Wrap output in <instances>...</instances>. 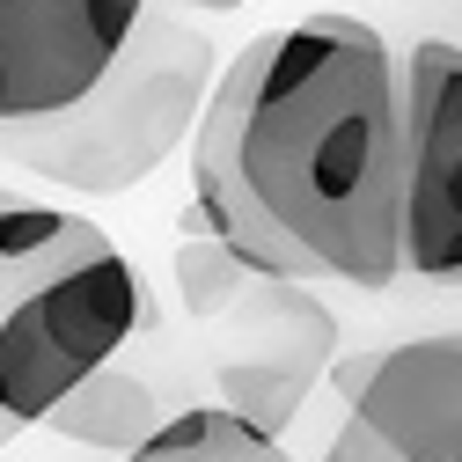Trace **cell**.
<instances>
[{"instance_id":"obj_5","label":"cell","mask_w":462,"mask_h":462,"mask_svg":"<svg viewBox=\"0 0 462 462\" xmlns=\"http://www.w3.org/2000/svg\"><path fill=\"white\" fill-rule=\"evenodd\" d=\"M403 74V220L396 257L433 286H462V44H411Z\"/></svg>"},{"instance_id":"obj_9","label":"cell","mask_w":462,"mask_h":462,"mask_svg":"<svg viewBox=\"0 0 462 462\" xmlns=\"http://www.w3.org/2000/svg\"><path fill=\"white\" fill-rule=\"evenodd\" d=\"M125 462H294V455H286V440H264L243 419H227L220 403H184Z\"/></svg>"},{"instance_id":"obj_10","label":"cell","mask_w":462,"mask_h":462,"mask_svg":"<svg viewBox=\"0 0 462 462\" xmlns=\"http://www.w3.org/2000/svg\"><path fill=\"white\" fill-rule=\"evenodd\" d=\"M250 279H257V272H250L236 250H227V243H213L206 227L177 243V301H184L191 323H220L227 309L243 301V286H250Z\"/></svg>"},{"instance_id":"obj_8","label":"cell","mask_w":462,"mask_h":462,"mask_svg":"<svg viewBox=\"0 0 462 462\" xmlns=\"http://www.w3.org/2000/svg\"><path fill=\"white\" fill-rule=\"evenodd\" d=\"M177 411H184V403H169L154 374H140L133 360H110V367H96L74 396L51 403L44 426L67 433V440H81V448H103V455H133L162 419H177Z\"/></svg>"},{"instance_id":"obj_12","label":"cell","mask_w":462,"mask_h":462,"mask_svg":"<svg viewBox=\"0 0 462 462\" xmlns=\"http://www.w3.org/2000/svg\"><path fill=\"white\" fill-rule=\"evenodd\" d=\"M147 8H169V15H177V8H199V15H227V8H243V0H147Z\"/></svg>"},{"instance_id":"obj_13","label":"cell","mask_w":462,"mask_h":462,"mask_svg":"<svg viewBox=\"0 0 462 462\" xmlns=\"http://www.w3.org/2000/svg\"><path fill=\"white\" fill-rule=\"evenodd\" d=\"M118 8H147V0H118Z\"/></svg>"},{"instance_id":"obj_6","label":"cell","mask_w":462,"mask_h":462,"mask_svg":"<svg viewBox=\"0 0 462 462\" xmlns=\"http://www.w3.org/2000/svg\"><path fill=\"white\" fill-rule=\"evenodd\" d=\"M323 382L345 396V419L396 462H462V330L345 353Z\"/></svg>"},{"instance_id":"obj_7","label":"cell","mask_w":462,"mask_h":462,"mask_svg":"<svg viewBox=\"0 0 462 462\" xmlns=\"http://www.w3.org/2000/svg\"><path fill=\"white\" fill-rule=\"evenodd\" d=\"M140 8L118 0H0V125H37L81 103Z\"/></svg>"},{"instance_id":"obj_1","label":"cell","mask_w":462,"mask_h":462,"mask_svg":"<svg viewBox=\"0 0 462 462\" xmlns=\"http://www.w3.org/2000/svg\"><path fill=\"white\" fill-rule=\"evenodd\" d=\"M403 74L360 15H301L250 37L191 125V227L257 279H403Z\"/></svg>"},{"instance_id":"obj_2","label":"cell","mask_w":462,"mask_h":462,"mask_svg":"<svg viewBox=\"0 0 462 462\" xmlns=\"http://www.w3.org/2000/svg\"><path fill=\"white\" fill-rule=\"evenodd\" d=\"M213 74H220L213 37H199L169 8H140L118 60L81 103L37 125H0V162L88 199H118L191 140Z\"/></svg>"},{"instance_id":"obj_4","label":"cell","mask_w":462,"mask_h":462,"mask_svg":"<svg viewBox=\"0 0 462 462\" xmlns=\"http://www.w3.org/2000/svg\"><path fill=\"white\" fill-rule=\"evenodd\" d=\"M213 330V403L264 440H286L337 360V316L286 279H250Z\"/></svg>"},{"instance_id":"obj_11","label":"cell","mask_w":462,"mask_h":462,"mask_svg":"<svg viewBox=\"0 0 462 462\" xmlns=\"http://www.w3.org/2000/svg\"><path fill=\"white\" fill-rule=\"evenodd\" d=\"M323 462H396V455H389V448H382L374 433H360L353 419H345V426L330 433V448H323Z\"/></svg>"},{"instance_id":"obj_3","label":"cell","mask_w":462,"mask_h":462,"mask_svg":"<svg viewBox=\"0 0 462 462\" xmlns=\"http://www.w3.org/2000/svg\"><path fill=\"white\" fill-rule=\"evenodd\" d=\"M140 330H147V286L118 243L0 301V448L44 426V411L74 396L96 367L125 360Z\"/></svg>"}]
</instances>
